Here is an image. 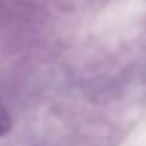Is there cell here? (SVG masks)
Here are the masks:
<instances>
[{"mask_svg":"<svg viewBox=\"0 0 146 146\" xmlns=\"http://www.w3.org/2000/svg\"><path fill=\"white\" fill-rule=\"evenodd\" d=\"M9 129H11V117H9V110L0 102V135H4Z\"/></svg>","mask_w":146,"mask_h":146,"instance_id":"6da1fadb","label":"cell"}]
</instances>
